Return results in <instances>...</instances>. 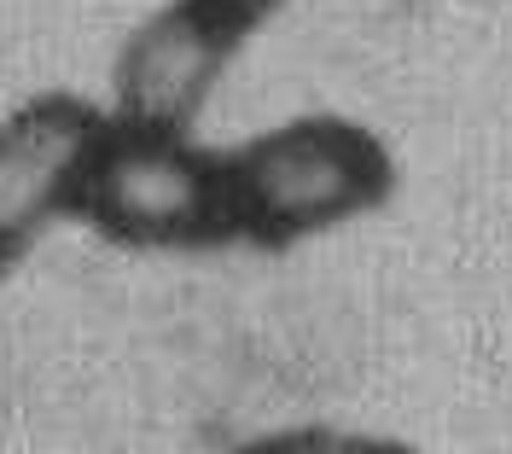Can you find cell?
Instances as JSON below:
<instances>
[{"label":"cell","instance_id":"1","mask_svg":"<svg viewBox=\"0 0 512 454\" xmlns=\"http://www.w3.org/2000/svg\"><path fill=\"white\" fill-rule=\"evenodd\" d=\"M222 163L233 239L256 251H291L396 198V158L384 134L338 111L274 123L222 152Z\"/></svg>","mask_w":512,"mask_h":454},{"label":"cell","instance_id":"2","mask_svg":"<svg viewBox=\"0 0 512 454\" xmlns=\"http://www.w3.org/2000/svg\"><path fill=\"white\" fill-rule=\"evenodd\" d=\"M76 222L123 251H222L233 239L222 152L198 146L192 129H134L111 123L99 134Z\"/></svg>","mask_w":512,"mask_h":454},{"label":"cell","instance_id":"3","mask_svg":"<svg viewBox=\"0 0 512 454\" xmlns=\"http://www.w3.org/2000/svg\"><path fill=\"white\" fill-rule=\"evenodd\" d=\"M105 134V105L82 94H30L0 117V286L53 222H76V193Z\"/></svg>","mask_w":512,"mask_h":454},{"label":"cell","instance_id":"4","mask_svg":"<svg viewBox=\"0 0 512 454\" xmlns=\"http://www.w3.org/2000/svg\"><path fill=\"white\" fill-rule=\"evenodd\" d=\"M239 47L245 41L216 24L204 6L169 0L117 47L105 117L134 129H192Z\"/></svg>","mask_w":512,"mask_h":454},{"label":"cell","instance_id":"5","mask_svg":"<svg viewBox=\"0 0 512 454\" xmlns=\"http://www.w3.org/2000/svg\"><path fill=\"white\" fill-rule=\"evenodd\" d=\"M233 454H419L402 437H379V431H350V425H280V431H256Z\"/></svg>","mask_w":512,"mask_h":454},{"label":"cell","instance_id":"6","mask_svg":"<svg viewBox=\"0 0 512 454\" xmlns=\"http://www.w3.org/2000/svg\"><path fill=\"white\" fill-rule=\"evenodd\" d=\"M192 6H204V12H210L216 24H227V30L245 41V35L262 30V24H268V18H274V12H280L286 0H192Z\"/></svg>","mask_w":512,"mask_h":454}]
</instances>
